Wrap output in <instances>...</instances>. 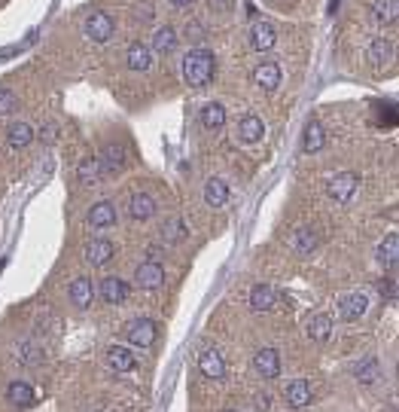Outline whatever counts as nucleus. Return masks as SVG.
I'll list each match as a JSON object with an SVG mask.
<instances>
[{
  "label": "nucleus",
  "mask_w": 399,
  "mask_h": 412,
  "mask_svg": "<svg viewBox=\"0 0 399 412\" xmlns=\"http://www.w3.org/2000/svg\"><path fill=\"white\" fill-rule=\"evenodd\" d=\"M174 6H189V3H195V0H171Z\"/></svg>",
  "instance_id": "79ce46f5"
},
{
  "label": "nucleus",
  "mask_w": 399,
  "mask_h": 412,
  "mask_svg": "<svg viewBox=\"0 0 399 412\" xmlns=\"http://www.w3.org/2000/svg\"><path fill=\"white\" fill-rule=\"evenodd\" d=\"M107 363H110L116 372H132L134 366H137L134 354L128 348H122V345H113L110 351H107Z\"/></svg>",
  "instance_id": "b1692460"
},
{
  "label": "nucleus",
  "mask_w": 399,
  "mask_h": 412,
  "mask_svg": "<svg viewBox=\"0 0 399 412\" xmlns=\"http://www.w3.org/2000/svg\"><path fill=\"white\" fill-rule=\"evenodd\" d=\"M101 174H104V168H101V159L98 156H86L80 165H76V178H80V183H95Z\"/></svg>",
  "instance_id": "c85d7f7f"
},
{
  "label": "nucleus",
  "mask_w": 399,
  "mask_h": 412,
  "mask_svg": "<svg viewBox=\"0 0 399 412\" xmlns=\"http://www.w3.org/2000/svg\"><path fill=\"white\" fill-rule=\"evenodd\" d=\"M274 302H278V290H274L272 284H256L250 290V305L256 311H272Z\"/></svg>",
  "instance_id": "dca6fc26"
},
{
  "label": "nucleus",
  "mask_w": 399,
  "mask_h": 412,
  "mask_svg": "<svg viewBox=\"0 0 399 412\" xmlns=\"http://www.w3.org/2000/svg\"><path fill=\"white\" fill-rule=\"evenodd\" d=\"M308 336H311V342H326L329 336H332V318L329 315H314L308 320Z\"/></svg>",
  "instance_id": "c756f323"
},
{
  "label": "nucleus",
  "mask_w": 399,
  "mask_h": 412,
  "mask_svg": "<svg viewBox=\"0 0 399 412\" xmlns=\"http://www.w3.org/2000/svg\"><path fill=\"white\" fill-rule=\"evenodd\" d=\"M204 202L211 205V208H222V205L229 202V183L220 178H211L204 183Z\"/></svg>",
  "instance_id": "aec40b11"
},
{
  "label": "nucleus",
  "mask_w": 399,
  "mask_h": 412,
  "mask_svg": "<svg viewBox=\"0 0 399 412\" xmlns=\"http://www.w3.org/2000/svg\"><path fill=\"white\" fill-rule=\"evenodd\" d=\"M95 412H101V409H95Z\"/></svg>",
  "instance_id": "c03bdc74"
},
{
  "label": "nucleus",
  "mask_w": 399,
  "mask_h": 412,
  "mask_svg": "<svg viewBox=\"0 0 399 412\" xmlns=\"http://www.w3.org/2000/svg\"><path fill=\"white\" fill-rule=\"evenodd\" d=\"M116 31V22H113L110 12H91L86 19V37L95 43H107Z\"/></svg>",
  "instance_id": "20e7f679"
},
{
  "label": "nucleus",
  "mask_w": 399,
  "mask_h": 412,
  "mask_svg": "<svg viewBox=\"0 0 399 412\" xmlns=\"http://www.w3.org/2000/svg\"><path fill=\"white\" fill-rule=\"evenodd\" d=\"M12 110H19V98H15L10 89H0V117L12 113Z\"/></svg>",
  "instance_id": "c9c22d12"
},
{
  "label": "nucleus",
  "mask_w": 399,
  "mask_h": 412,
  "mask_svg": "<svg viewBox=\"0 0 399 412\" xmlns=\"http://www.w3.org/2000/svg\"><path fill=\"white\" fill-rule=\"evenodd\" d=\"M256 406H259V409H263V412H265L268 406H272V397H268V394H259V397H256Z\"/></svg>",
  "instance_id": "ea45409f"
},
{
  "label": "nucleus",
  "mask_w": 399,
  "mask_h": 412,
  "mask_svg": "<svg viewBox=\"0 0 399 412\" xmlns=\"http://www.w3.org/2000/svg\"><path fill=\"white\" fill-rule=\"evenodd\" d=\"M222 412H235V409H222Z\"/></svg>",
  "instance_id": "37998d69"
},
{
  "label": "nucleus",
  "mask_w": 399,
  "mask_h": 412,
  "mask_svg": "<svg viewBox=\"0 0 399 412\" xmlns=\"http://www.w3.org/2000/svg\"><path fill=\"white\" fill-rule=\"evenodd\" d=\"M125 336H128V342H132V345L150 348L152 342H156V336H159V327H156V320H150V318H137V320L128 324Z\"/></svg>",
  "instance_id": "7ed1b4c3"
},
{
  "label": "nucleus",
  "mask_w": 399,
  "mask_h": 412,
  "mask_svg": "<svg viewBox=\"0 0 399 412\" xmlns=\"http://www.w3.org/2000/svg\"><path fill=\"white\" fill-rule=\"evenodd\" d=\"M177 31H174L171 25H162L156 31V34H152V49L156 52H162V55H168V52H174L177 49Z\"/></svg>",
  "instance_id": "a878e982"
},
{
  "label": "nucleus",
  "mask_w": 399,
  "mask_h": 412,
  "mask_svg": "<svg viewBox=\"0 0 399 412\" xmlns=\"http://www.w3.org/2000/svg\"><path fill=\"white\" fill-rule=\"evenodd\" d=\"M290 248H293L299 257H308V254H314V248H317V235H314V229H308V226L296 229V232H293V239H290Z\"/></svg>",
  "instance_id": "412c9836"
},
{
  "label": "nucleus",
  "mask_w": 399,
  "mask_h": 412,
  "mask_svg": "<svg viewBox=\"0 0 399 412\" xmlns=\"http://www.w3.org/2000/svg\"><path fill=\"white\" fill-rule=\"evenodd\" d=\"M357 381L360 385H375V381L381 379V366H378V361L375 357H366L363 363H357Z\"/></svg>",
  "instance_id": "7c9ffc66"
},
{
  "label": "nucleus",
  "mask_w": 399,
  "mask_h": 412,
  "mask_svg": "<svg viewBox=\"0 0 399 412\" xmlns=\"http://www.w3.org/2000/svg\"><path fill=\"white\" fill-rule=\"evenodd\" d=\"M375 19H378L381 25H393L396 22V0H378V3H375Z\"/></svg>",
  "instance_id": "72a5a7b5"
},
{
  "label": "nucleus",
  "mask_w": 399,
  "mask_h": 412,
  "mask_svg": "<svg viewBox=\"0 0 399 412\" xmlns=\"http://www.w3.org/2000/svg\"><path fill=\"white\" fill-rule=\"evenodd\" d=\"M283 400H287L290 409H305V406H311V400H314L311 381H308V379H293V381L287 385V391H283Z\"/></svg>",
  "instance_id": "423d86ee"
},
{
  "label": "nucleus",
  "mask_w": 399,
  "mask_h": 412,
  "mask_svg": "<svg viewBox=\"0 0 399 412\" xmlns=\"http://www.w3.org/2000/svg\"><path fill=\"white\" fill-rule=\"evenodd\" d=\"M323 144H326L323 126H320V122H308V126H305V137H302V150L305 153H320Z\"/></svg>",
  "instance_id": "393cba45"
},
{
  "label": "nucleus",
  "mask_w": 399,
  "mask_h": 412,
  "mask_svg": "<svg viewBox=\"0 0 399 412\" xmlns=\"http://www.w3.org/2000/svg\"><path fill=\"white\" fill-rule=\"evenodd\" d=\"M390 55H393V43L387 37H375L369 43V61H375V65H384V61H390Z\"/></svg>",
  "instance_id": "2f4dec72"
},
{
  "label": "nucleus",
  "mask_w": 399,
  "mask_h": 412,
  "mask_svg": "<svg viewBox=\"0 0 399 412\" xmlns=\"http://www.w3.org/2000/svg\"><path fill=\"white\" fill-rule=\"evenodd\" d=\"M263 135H265V122L263 119L253 117V113L241 117V122H238V137H241L244 144H256Z\"/></svg>",
  "instance_id": "4468645a"
},
{
  "label": "nucleus",
  "mask_w": 399,
  "mask_h": 412,
  "mask_svg": "<svg viewBox=\"0 0 399 412\" xmlns=\"http://www.w3.org/2000/svg\"><path fill=\"white\" fill-rule=\"evenodd\" d=\"M274 40H278V31H274V25H268V22H256L250 31V46L253 49H259V52H265V49H272Z\"/></svg>",
  "instance_id": "f8f14e48"
},
{
  "label": "nucleus",
  "mask_w": 399,
  "mask_h": 412,
  "mask_svg": "<svg viewBox=\"0 0 399 412\" xmlns=\"http://www.w3.org/2000/svg\"><path fill=\"white\" fill-rule=\"evenodd\" d=\"M40 137H43L46 144H55V137H58V128L49 122V126H43V128H40Z\"/></svg>",
  "instance_id": "58836bf2"
},
{
  "label": "nucleus",
  "mask_w": 399,
  "mask_h": 412,
  "mask_svg": "<svg viewBox=\"0 0 399 412\" xmlns=\"http://www.w3.org/2000/svg\"><path fill=\"white\" fill-rule=\"evenodd\" d=\"M253 370L263 379H278L281 376V354L274 348H259L253 354Z\"/></svg>",
  "instance_id": "6e6552de"
},
{
  "label": "nucleus",
  "mask_w": 399,
  "mask_h": 412,
  "mask_svg": "<svg viewBox=\"0 0 399 412\" xmlns=\"http://www.w3.org/2000/svg\"><path fill=\"white\" fill-rule=\"evenodd\" d=\"M6 141H10V147H15V150H25V147H30V141H34V128H30L28 122H12V126L6 128Z\"/></svg>",
  "instance_id": "4be33fe9"
},
{
  "label": "nucleus",
  "mask_w": 399,
  "mask_h": 412,
  "mask_svg": "<svg viewBox=\"0 0 399 412\" xmlns=\"http://www.w3.org/2000/svg\"><path fill=\"white\" fill-rule=\"evenodd\" d=\"M98 159H101V168L107 174H116V171L125 168V147H119V144H107Z\"/></svg>",
  "instance_id": "f3484780"
},
{
  "label": "nucleus",
  "mask_w": 399,
  "mask_h": 412,
  "mask_svg": "<svg viewBox=\"0 0 399 412\" xmlns=\"http://www.w3.org/2000/svg\"><path fill=\"white\" fill-rule=\"evenodd\" d=\"M128 214H132V220H150L152 214H156V202H152V196L134 193L132 202H128Z\"/></svg>",
  "instance_id": "5701e85b"
},
{
  "label": "nucleus",
  "mask_w": 399,
  "mask_h": 412,
  "mask_svg": "<svg viewBox=\"0 0 399 412\" xmlns=\"http://www.w3.org/2000/svg\"><path fill=\"white\" fill-rule=\"evenodd\" d=\"M91 296H95V287H91V281L86 278V275H80L76 281H71V302L76 305V309H89Z\"/></svg>",
  "instance_id": "a211bd4d"
},
{
  "label": "nucleus",
  "mask_w": 399,
  "mask_h": 412,
  "mask_svg": "<svg viewBox=\"0 0 399 412\" xmlns=\"http://www.w3.org/2000/svg\"><path fill=\"white\" fill-rule=\"evenodd\" d=\"M396 250H399V235L390 232L387 239L381 241V248H378V259H381V263H390V266H393V263H396Z\"/></svg>",
  "instance_id": "473e14b6"
},
{
  "label": "nucleus",
  "mask_w": 399,
  "mask_h": 412,
  "mask_svg": "<svg viewBox=\"0 0 399 412\" xmlns=\"http://www.w3.org/2000/svg\"><path fill=\"white\" fill-rule=\"evenodd\" d=\"M198 370H202L204 379H213V381H222L226 379V361H222V354L217 348L204 351L202 357H198Z\"/></svg>",
  "instance_id": "1a4fd4ad"
},
{
  "label": "nucleus",
  "mask_w": 399,
  "mask_h": 412,
  "mask_svg": "<svg viewBox=\"0 0 399 412\" xmlns=\"http://www.w3.org/2000/svg\"><path fill=\"white\" fill-rule=\"evenodd\" d=\"M125 61H128L132 71H150L152 67V49L150 46H143V43H132L128 46V52H125Z\"/></svg>",
  "instance_id": "2eb2a0df"
},
{
  "label": "nucleus",
  "mask_w": 399,
  "mask_h": 412,
  "mask_svg": "<svg viewBox=\"0 0 399 412\" xmlns=\"http://www.w3.org/2000/svg\"><path fill=\"white\" fill-rule=\"evenodd\" d=\"M207 6H211L213 12H232L235 10V0H207Z\"/></svg>",
  "instance_id": "4c0bfd02"
},
{
  "label": "nucleus",
  "mask_w": 399,
  "mask_h": 412,
  "mask_svg": "<svg viewBox=\"0 0 399 412\" xmlns=\"http://www.w3.org/2000/svg\"><path fill=\"white\" fill-rule=\"evenodd\" d=\"M253 80L263 92H274L281 86V67L278 61H259L256 71H253Z\"/></svg>",
  "instance_id": "9d476101"
},
{
  "label": "nucleus",
  "mask_w": 399,
  "mask_h": 412,
  "mask_svg": "<svg viewBox=\"0 0 399 412\" xmlns=\"http://www.w3.org/2000/svg\"><path fill=\"white\" fill-rule=\"evenodd\" d=\"M134 284L141 290H159L165 284V269L162 263H152V259H147V263H141L134 269Z\"/></svg>",
  "instance_id": "39448f33"
},
{
  "label": "nucleus",
  "mask_w": 399,
  "mask_h": 412,
  "mask_svg": "<svg viewBox=\"0 0 399 412\" xmlns=\"http://www.w3.org/2000/svg\"><path fill=\"white\" fill-rule=\"evenodd\" d=\"M186 40H189V43H202V40H204L202 22H189V25H186Z\"/></svg>",
  "instance_id": "e433bc0d"
},
{
  "label": "nucleus",
  "mask_w": 399,
  "mask_h": 412,
  "mask_svg": "<svg viewBox=\"0 0 399 412\" xmlns=\"http://www.w3.org/2000/svg\"><path fill=\"white\" fill-rule=\"evenodd\" d=\"M369 311V296L366 293H348L339 300V318L348 320V324H354Z\"/></svg>",
  "instance_id": "0eeeda50"
},
{
  "label": "nucleus",
  "mask_w": 399,
  "mask_h": 412,
  "mask_svg": "<svg viewBox=\"0 0 399 412\" xmlns=\"http://www.w3.org/2000/svg\"><path fill=\"white\" fill-rule=\"evenodd\" d=\"M357 187H360V178L354 171H339V174H332L326 183V193L332 202H339V205H348L351 198H354L357 193Z\"/></svg>",
  "instance_id": "f03ea898"
},
{
  "label": "nucleus",
  "mask_w": 399,
  "mask_h": 412,
  "mask_svg": "<svg viewBox=\"0 0 399 412\" xmlns=\"http://www.w3.org/2000/svg\"><path fill=\"white\" fill-rule=\"evenodd\" d=\"M137 19H141V22H150V19H152V10H150V6H141V10H137Z\"/></svg>",
  "instance_id": "a19ab883"
},
{
  "label": "nucleus",
  "mask_w": 399,
  "mask_h": 412,
  "mask_svg": "<svg viewBox=\"0 0 399 412\" xmlns=\"http://www.w3.org/2000/svg\"><path fill=\"white\" fill-rule=\"evenodd\" d=\"M89 223L95 229H104V226H113L116 223V208L113 202H98L89 208Z\"/></svg>",
  "instance_id": "6ab92c4d"
},
{
  "label": "nucleus",
  "mask_w": 399,
  "mask_h": 412,
  "mask_svg": "<svg viewBox=\"0 0 399 412\" xmlns=\"http://www.w3.org/2000/svg\"><path fill=\"white\" fill-rule=\"evenodd\" d=\"M6 400H10L12 406H30V403H34V388L21 379L12 381V385L6 388Z\"/></svg>",
  "instance_id": "bb28decb"
},
{
  "label": "nucleus",
  "mask_w": 399,
  "mask_h": 412,
  "mask_svg": "<svg viewBox=\"0 0 399 412\" xmlns=\"http://www.w3.org/2000/svg\"><path fill=\"white\" fill-rule=\"evenodd\" d=\"M113 254H116V244L107 241V239H95L86 248V259L91 266H107L113 259Z\"/></svg>",
  "instance_id": "ddd939ff"
},
{
  "label": "nucleus",
  "mask_w": 399,
  "mask_h": 412,
  "mask_svg": "<svg viewBox=\"0 0 399 412\" xmlns=\"http://www.w3.org/2000/svg\"><path fill=\"white\" fill-rule=\"evenodd\" d=\"M202 126L204 128H222L226 126V107L217 104V101H211V104H204L202 107Z\"/></svg>",
  "instance_id": "cd10ccee"
},
{
  "label": "nucleus",
  "mask_w": 399,
  "mask_h": 412,
  "mask_svg": "<svg viewBox=\"0 0 399 412\" xmlns=\"http://www.w3.org/2000/svg\"><path fill=\"white\" fill-rule=\"evenodd\" d=\"M101 296L110 305H122L128 300V281H122L116 278V275H110V278H104L101 281Z\"/></svg>",
  "instance_id": "9b49d317"
},
{
  "label": "nucleus",
  "mask_w": 399,
  "mask_h": 412,
  "mask_svg": "<svg viewBox=\"0 0 399 412\" xmlns=\"http://www.w3.org/2000/svg\"><path fill=\"white\" fill-rule=\"evenodd\" d=\"M162 235H165V241H183L186 239V223H183L180 217H171L162 226Z\"/></svg>",
  "instance_id": "f704fd0d"
},
{
  "label": "nucleus",
  "mask_w": 399,
  "mask_h": 412,
  "mask_svg": "<svg viewBox=\"0 0 399 412\" xmlns=\"http://www.w3.org/2000/svg\"><path fill=\"white\" fill-rule=\"evenodd\" d=\"M213 71H217V58H213V52L204 49V46H198V49H193L186 58H183V80H186V86H193V89L211 86Z\"/></svg>",
  "instance_id": "f257e3e1"
}]
</instances>
